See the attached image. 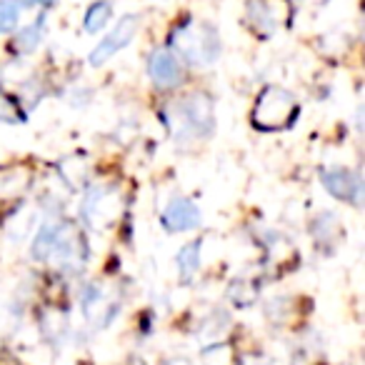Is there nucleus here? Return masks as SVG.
I'll use <instances>...</instances> for the list:
<instances>
[{
  "instance_id": "nucleus-1",
  "label": "nucleus",
  "mask_w": 365,
  "mask_h": 365,
  "mask_svg": "<svg viewBox=\"0 0 365 365\" xmlns=\"http://www.w3.org/2000/svg\"><path fill=\"white\" fill-rule=\"evenodd\" d=\"M173 48H175V56L182 58L190 66H213L215 61L223 53V43H220V33L210 23H195L188 21L182 23L180 31H175L173 36Z\"/></svg>"
},
{
  "instance_id": "nucleus-2",
  "label": "nucleus",
  "mask_w": 365,
  "mask_h": 365,
  "mask_svg": "<svg viewBox=\"0 0 365 365\" xmlns=\"http://www.w3.org/2000/svg\"><path fill=\"white\" fill-rule=\"evenodd\" d=\"M298 115V101L290 91L280 86H268L260 91V96L255 98V106L250 110L253 125L258 130L275 133L288 128Z\"/></svg>"
},
{
  "instance_id": "nucleus-3",
  "label": "nucleus",
  "mask_w": 365,
  "mask_h": 365,
  "mask_svg": "<svg viewBox=\"0 0 365 365\" xmlns=\"http://www.w3.org/2000/svg\"><path fill=\"white\" fill-rule=\"evenodd\" d=\"M175 123L180 125V133L190 138H208L215 130V110L213 101L208 96H188L185 101L178 103Z\"/></svg>"
},
{
  "instance_id": "nucleus-4",
  "label": "nucleus",
  "mask_w": 365,
  "mask_h": 365,
  "mask_svg": "<svg viewBox=\"0 0 365 365\" xmlns=\"http://www.w3.org/2000/svg\"><path fill=\"white\" fill-rule=\"evenodd\" d=\"M138 26H140V18L138 16H123L120 21H118V26L93 48L88 63H91L93 68H101V66H106L108 61H113L123 48H128L133 43V38H135V33H138Z\"/></svg>"
},
{
  "instance_id": "nucleus-5",
  "label": "nucleus",
  "mask_w": 365,
  "mask_h": 365,
  "mask_svg": "<svg viewBox=\"0 0 365 365\" xmlns=\"http://www.w3.org/2000/svg\"><path fill=\"white\" fill-rule=\"evenodd\" d=\"M320 185L333 195L335 200H343V203H350L355 208L363 205V178L358 173L348 170V168H325L320 173Z\"/></svg>"
},
{
  "instance_id": "nucleus-6",
  "label": "nucleus",
  "mask_w": 365,
  "mask_h": 365,
  "mask_svg": "<svg viewBox=\"0 0 365 365\" xmlns=\"http://www.w3.org/2000/svg\"><path fill=\"white\" fill-rule=\"evenodd\" d=\"M86 255H88V245H86V240H83L81 230H78L73 223H61L51 260H58L61 270L76 273V270H81L83 263L88 260Z\"/></svg>"
},
{
  "instance_id": "nucleus-7",
  "label": "nucleus",
  "mask_w": 365,
  "mask_h": 365,
  "mask_svg": "<svg viewBox=\"0 0 365 365\" xmlns=\"http://www.w3.org/2000/svg\"><path fill=\"white\" fill-rule=\"evenodd\" d=\"M148 73L155 88L173 91L182 83V61L175 56L173 48H155L148 58Z\"/></svg>"
},
{
  "instance_id": "nucleus-8",
  "label": "nucleus",
  "mask_w": 365,
  "mask_h": 365,
  "mask_svg": "<svg viewBox=\"0 0 365 365\" xmlns=\"http://www.w3.org/2000/svg\"><path fill=\"white\" fill-rule=\"evenodd\" d=\"M200 220L203 218H200V208L195 205V200L182 198V195L173 198L160 215V225L168 233H188L198 228Z\"/></svg>"
},
{
  "instance_id": "nucleus-9",
  "label": "nucleus",
  "mask_w": 365,
  "mask_h": 365,
  "mask_svg": "<svg viewBox=\"0 0 365 365\" xmlns=\"http://www.w3.org/2000/svg\"><path fill=\"white\" fill-rule=\"evenodd\" d=\"M113 213H115V198H110V193L106 188L96 185V188L88 190L81 203L83 223L91 225V228H106L110 223Z\"/></svg>"
},
{
  "instance_id": "nucleus-10",
  "label": "nucleus",
  "mask_w": 365,
  "mask_h": 365,
  "mask_svg": "<svg viewBox=\"0 0 365 365\" xmlns=\"http://www.w3.org/2000/svg\"><path fill=\"white\" fill-rule=\"evenodd\" d=\"M243 23L258 41H268V38L275 33V28H278V23H275L273 13H270L265 0H250L248 8H245Z\"/></svg>"
},
{
  "instance_id": "nucleus-11",
  "label": "nucleus",
  "mask_w": 365,
  "mask_h": 365,
  "mask_svg": "<svg viewBox=\"0 0 365 365\" xmlns=\"http://www.w3.org/2000/svg\"><path fill=\"white\" fill-rule=\"evenodd\" d=\"M200 248H203V240H190L178 250V273H180L182 283H190L195 278L200 268Z\"/></svg>"
},
{
  "instance_id": "nucleus-12",
  "label": "nucleus",
  "mask_w": 365,
  "mask_h": 365,
  "mask_svg": "<svg viewBox=\"0 0 365 365\" xmlns=\"http://www.w3.org/2000/svg\"><path fill=\"white\" fill-rule=\"evenodd\" d=\"M110 18H113V3L110 0H96V3L88 6L86 16H83V28H86V33L96 36V33H101L103 28L110 23Z\"/></svg>"
},
{
  "instance_id": "nucleus-13",
  "label": "nucleus",
  "mask_w": 365,
  "mask_h": 365,
  "mask_svg": "<svg viewBox=\"0 0 365 365\" xmlns=\"http://www.w3.org/2000/svg\"><path fill=\"white\" fill-rule=\"evenodd\" d=\"M58 230H61V223H46L38 230V235L33 238V245H31L33 258L41 260V263L51 260L53 248H56V240H58Z\"/></svg>"
},
{
  "instance_id": "nucleus-14",
  "label": "nucleus",
  "mask_w": 365,
  "mask_h": 365,
  "mask_svg": "<svg viewBox=\"0 0 365 365\" xmlns=\"http://www.w3.org/2000/svg\"><path fill=\"white\" fill-rule=\"evenodd\" d=\"M43 18L46 16H41L36 23H31V26H26L21 33H18V38L13 41V48H16V53H21V56H31L33 51H36L38 46H41V41H43Z\"/></svg>"
},
{
  "instance_id": "nucleus-15",
  "label": "nucleus",
  "mask_w": 365,
  "mask_h": 365,
  "mask_svg": "<svg viewBox=\"0 0 365 365\" xmlns=\"http://www.w3.org/2000/svg\"><path fill=\"white\" fill-rule=\"evenodd\" d=\"M21 21V6L16 0H0V36L13 33Z\"/></svg>"
},
{
  "instance_id": "nucleus-16",
  "label": "nucleus",
  "mask_w": 365,
  "mask_h": 365,
  "mask_svg": "<svg viewBox=\"0 0 365 365\" xmlns=\"http://www.w3.org/2000/svg\"><path fill=\"white\" fill-rule=\"evenodd\" d=\"M26 120V110L18 106L13 96L0 93V123H23Z\"/></svg>"
},
{
  "instance_id": "nucleus-17",
  "label": "nucleus",
  "mask_w": 365,
  "mask_h": 365,
  "mask_svg": "<svg viewBox=\"0 0 365 365\" xmlns=\"http://www.w3.org/2000/svg\"><path fill=\"white\" fill-rule=\"evenodd\" d=\"M228 295H230V300H233L235 305L245 308V305H250L255 298H258V288H255V285H250L248 280H235V283L230 285Z\"/></svg>"
},
{
  "instance_id": "nucleus-18",
  "label": "nucleus",
  "mask_w": 365,
  "mask_h": 365,
  "mask_svg": "<svg viewBox=\"0 0 365 365\" xmlns=\"http://www.w3.org/2000/svg\"><path fill=\"white\" fill-rule=\"evenodd\" d=\"M33 3H38V6H46V8H51V6H56L58 0H33Z\"/></svg>"
}]
</instances>
